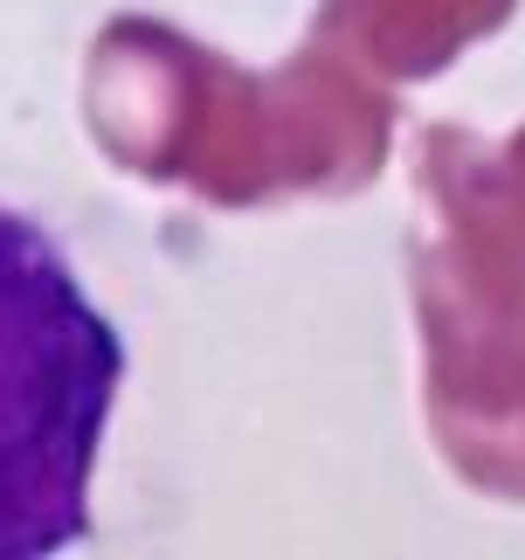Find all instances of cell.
Here are the masks:
<instances>
[{"mask_svg":"<svg viewBox=\"0 0 525 560\" xmlns=\"http://www.w3.org/2000/svg\"><path fill=\"white\" fill-rule=\"evenodd\" d=\"M118 374V347L49 249L0 222V553L77 526L83 457Z\"/></svg>","mask_w":525,"mask_h":560,"instance_id":"6da1fadb","label":"cell"}]
</instances>
